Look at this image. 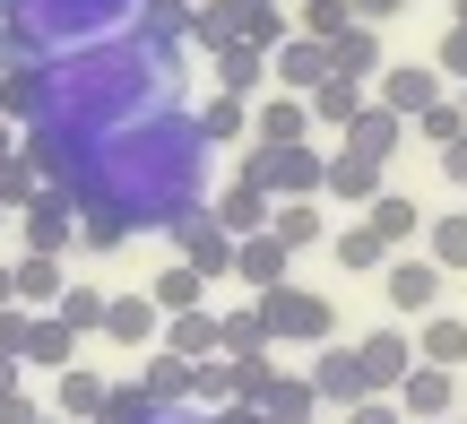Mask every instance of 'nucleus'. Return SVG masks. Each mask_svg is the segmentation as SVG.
<instances>
[{
	"label": "nucleus",
	"instance_id": "nucleus-32",
	"mask_svg": "<svg viewBox=\"0 0 467 424\" xmlns=\"http://www.w3.org/2000/svg\"><path fill=\"white\" fill-rule=\"evenodd\" d=\"M217 356H268V321H260V304L217 312Z\"/></svg>",
	"mask_w": 467,
	"mask_h": 424
},
{
	"label": "nucleus",
	"instance_id": "nucleus-23",
	"mask_svg": "<svg viewBox=\"0 0 467 424\" xmlns=\"http://www.w3.org/2000/svg\"><path fill=\"white\" fill-rule=\"evenodd\" d=\"M148 304L165 312V321H173V312H200V304H208V277L191 269V260H173V269H156V277H148Z\"/></svg>",
	"mask_w": 467,
	"mask_h": 424
},
{
	"label": "nucleus",
	"instance_id": "nucleus-4",
	"mask_svg": "<svg viewBox=\"0 0 467 424\" xmlns=\"http://www.w3.org/2000/svg\"><path fill=\"white\" fill-rule=\"evenodd\" d=\"M260 321H268V346H329L337 338L329 295H312V286H268L260 295Z\"/></svg>",
	"mask_w": 467,
	"mask_h": 424
},
{
	"label": "nucleus",
	"instance_id": "nucleus-17",
	"mask_svg": "<svg viewBox=\"0 0 467 424\" xmlns=\"http://www.w3.org/2000/svg\"><path fill=\"white\" fill-rule=\"evenodd\" d=\"M208 78H217V96H260L268 87V52L260 44H217L208 52Z\"/></svg>",
	"mask_w": 467,
	"mask_h": 424
},
{
	"label": "nucleus",
	"instance_id": "nucleus-10",
	"mask_svg": "<svg viewBox=\"0 0 467 424\" xmlns=\"http://www.w3.org/2000/svg\"><path fill=\"white\" fill-rule=\"evenodd\" d=\"M165 234L182 243V260H191L200 277H234V234H225L217 217H208V208H191V217H173Z\"/></svg>",
	"mask_w": 467,
	"mask_h": 424
},
{
	"label": "nucleus",
	"instance_id": "nucleus-35",
	"mask_svg": "<svg viewBox=\"0 0 467 424\" xmlns=\"http://www.w3.org/2000/svg\"><path fill=\"white\" fill-rule=\"evenodd\" d=\"M329 252H337V269H381V260H389V243L372 234L364 217H355V225H337V234H329Z\"/></svg>",
	"mask_w": 467,
	"mask_h": 424
},
{
	"label": "nucleus",
	"instance_id": "nucleus-19",
	"mask_svg": "<svg viewBox=\"0 0 467 424\" xmlns=\"http://www.w3.org/2000/svg\"><path fill=\"white\" fill-rule=\"evenodd\" d=\"M303 104H312V130H347V121L364 113L372 96H364V78H337V69H329V78H320Z\"/></svg>",
	"mask_w": 467,
	"mask_h": 424
},
{
	"label": "nucleus",
	"instance_id": "nucleus-58",
	"mask_svg": "<svg viewBox=\"0 0 467 424\" xmlns=\"http://www.w3.org/2000/svg\"><path fill=\"white\" fill-rule=\"evenodd\" d=\"M0 225H9V208H0Z\"/></svg>",
	"mask_w": 467,
	"mask_h": 424
},
{
	"label": "nucleus",
	"instance_id": "nucleus-40",
	"mask_svg": "<svg viewBox=\"0 0 467 424\" xmlns=\"http://www.w3.org/2000/svg\"><path fill=\"white\" fill-rule=\"evenodd\" d=\"M121 243H130V225L113 208H78V252H121Z\"/></svg>",
	"mask_w": 467,
	"mask_h": 424
},
{
	"label": "nucleus",
	"instance_id": "nucleus-31",
	"mask_svg": "<svg viewBox=\"0 0 467 424\" xmlns=\"http://www.w3.org/2000/svg\"><path fill=\"white\" fill-rule=\"evenodd\" d=\"M26 364H52V373H61V364H78V329H69L61 312H35V338H26Z\"/></svg>",
	"mask_w": 467,
	"mask_h": 424
},
{
	"label": "nucleus",
	"instance_id": "nucleus-26",
	"mask_svg": "<svg viewBox=\"0 0 467 424\" xmlns=\"http://www.w3.org/2000/svg\"><path fill=\"white\" fill-rule=\"evenodd\" d=\"M139 390L156 398V416H173V408H182V398H191V364H182V356H165V346H156V356L139 364Z\"/></svg>",
	"mask_w": 467,
	"mask_h": 424
},
{
	"label": "nucleus",
	"instance_id": "nucleus-1",
	"mask_svg": "<svg viewBox=\"0 0 467 424\" xmlns=\"http://www.w3.org/2000/svg\"><path fill=\"white\" fill-rule=\"evenodd\" d=\"M69 191H78V208H113L130 234H165L173 217L208 200V139L182 104H156V113L87 139Z\"/></svg>",
	"mask_w": 467,
	"mask_h": 424
},
{
	"label": "nucleus",
	"instance_id": "nucleus-21",
	"mask_svg": "<svg viewBox=\"0 0 467 424\" xmlns=\"http://www.w3.org/2000/svg\"><path fill=\"white\" fill-rule=\"evenodd\" d=\"M104 390H113L104 373H87V364H61V390H52V416H61V424H96Z\"/></svg>",
	"mask_w": 467,
	"mask_h": 424
},
{
	"label": "nucleus",
	"instance_id": "nucleus-27",
	"mask_svg": "<svg viewBox=\"0 0 467 424\" xmlns=\"http://www.w3.org/2000/svg\"><path fill=\"white\" fill-rule=\"evenodd\" d=\"M364 225H372V234L389 243V252H407V243L424 234V208H416V200H399V191H381V200L364 208Z\"/></svg>",
	"mask_w": 467,
	"mask_h": 424
},
{
	"label": "nucleus",
	"instance_id": "nucleus-56",
	"mask_svg": "<svg viewBox=\"0 0 467 424\" xmlns=\"http://www.w3.org/2000/svg\"><path fill=\"white\" fill-rule=\"evenodd\" d=\"M459 113H467V78H459Z\"/></svg>",
	"mask_w": 467,
	"mask_h": 424
},
{
	"label": "nucleus",
	"instance_id": "nucleus-48",
	"mask_svg": "<svg viewBox=\"0 0 467 424\" xmlns=\"http://www.w3.org/2000/svg\"><path fill=\"white\" fill-rule=\"evenodd\" d=\"M441 69H451V78H467V26L441 35Z\"/></svg>",
	"mask_w": 467,
	"mask_h": 424
},
{
	"label": "nucleus",
	"instance_id": "nucleus-25",
	"mask_svg": "<svg viewBox=\"0 0 467 424\" xmlns=\"http://www.w3.org/2000/svg\"><path fill=\"white\" fill-rule=\"evenodd\" d=\"M61 286H69V269L52 252H26V260H17V304H26V312H52V304H61Z\"/></svg>",
	"mask_w": 467,
	"mask_h": 424
},
{
	"label": "nucleus",
	"instance_id": "nucleus-14",
	"mask_svg": "<svg viewBox=\"0 0 467 424\" xmlns=\"http://www.w3.org/2000/svg\"><path fill=\"white\" fill-rule=\"evenodd\" d=\"M320 191H329V200H347V208H372V200H381V156L337 148L329 165H320Z\"/></svg>",
	"mask_w": 467,
	"mask_h": 424
},
{
	"label": "nucleus",
	"instance_id": "nucleus-43",
	"mask_svg": "<svg viewBox=\"0 0 467 424\" xmlns=\"http://www.w3.org/2000/svg\"><path fill=\"white\" fill-rule=\"evenodd\" d=\"M416 130L433 139V148H451V139L467 130V113H459V96H433V104H424V113H416Z\"/></svg>",
	"mask_w": 467,
	"mask_h": 424
},
{
	"label": "nucleus",
	"instance_id": "nucleus-52",
	"mask_svg": "<svg viewBox=\"0 0 467 424\" xmlns=\"http://www.w3.org/2000/svg\"><path fill=\"white\" fill-rule=\"evenodd\" d=\"M26 148V130H17V121H0V156H17Z\"/></svg>",
	"mask_w": 467,
	"mask_h": 424
},
{
	"label": "nucleus",
	"instance_id": "nucleus-22",
	"mask_svg": "<svg viewBox=\"0 0 467 424\" xmlns=\"http://www.w3.org/2000/svg\"><path fill=\"white\" fill-rule=\"evenodd\" d=\"M156 346H165V356H182V364H208V356H217V312H208V304H200V312H173Z\"/></svg>",
	"mask_w": 467,
	"mask_h": 424
},
{
	"label": "nucleus",
	"instance_id": "nucleus-57",
	"mask_svg": "<svg viewBox=\"0 0 467 424\" xmlns=\"http://www.w3.org/2000/svg\"><path fill=\"white\" fill-rule=\"evenodd\" d=\"M35 424H61V416H35Z\"/></svg>",
	"mask_w": 467,
	"mask_h": 424
},
{
	"label": "nucleus",
	"instance_id": "nucleus-8",
	"mask_svg": "<svg viewBox=\"0 0 467 424\" xmlns=\"http://www.w3.org/2000/svg\"><path fill=\"white\" fill-rule=\"evenodd\" d=\"M407 364H416V338H407L399 321L372 329V338H355V373H364V398H389L407 381Z\"/></svg>",
	"mask_w": 467,
	"mask_h": 424
},
{
	"label": "nucleus",
	"instance_id": "nucleus-11",
	"mask_svg": "<svg viewBox=\"0 0 467 424\" xmlns=\"http://www.w3.org/2000/svg\"><path fill=\"white\" fill-rule=\"evenodd\" d=\"M433 96H441V78H433V69H416V61H381V78H372V104L399 113V121H416Z\"/></svg>",
	"mask_w": 467,
	"mask_h": 424
},
{
	"label": "nucleus",
	"instance_id": "nucleus-9",
	"mask_svg": "<svg viewBox=\"0 0 467 424\" xmlns=\"http://www.w3.org/2000/svg\"><path fill=\"white\" fill-rule=\"evenodd\" d=\"M389 398H399L407 424H441V416L459 408V373H441V364H407V381Z\"/></svg>",
	"mask_w": 467,
	"mask_h": 424
},
{
	"label": "nucleus",
	"instance_id": "nucleus-5",
	"mask_svg": "<svg viewBox=\"0 0 467 424\" xmlns=\"http://www.w3.org/2000/svg\"><path fill=\"white\" fill-rule=\"evenodd\" d=\"M320 165H329L320 148H251L243 182H260L268 200H320Z\"/></svg>",
	"mask_w": 467,
	"mask_h": 424
},
{
	"label": "nucleus",
	"instance_id": "nucleus-33",
	"mask_svg": "<svg viewBox=\"0 0 467 424\" xmlns=\"http://www.w3.org/2000/svg\"><path fill=\"white\" fill-rule=\"evenodd\" d=\"M191 121H200V139H208V148H234V139L251 130V104H243V96H208Z\"/></svg>",
	"mask_w": 467,
	"mask_h": 424
},
{
	"label": "nucleus",
	"instance_id": "nucleus-28",
	"mask_svg": "<svg viewBox=\"0 0 467 424\" xmlns=\"http://www.w3.org/2000/svg\"><path fill=\"white\" fill-rule=\"evenodd\" d=\"M399 139H407V121H399V113H381V104H364V113L347 121V148H355V156H381V165L399 156Z\"/></svg>",
	"mask_w": 467,
	"mask_h": 424
},
{
	"label": "nucleus",
	"instance_id": "nucleus-16",
	"mask_svg": "<svg viewBox=\"0 0 467 424\" xmlns=\"http://www.w3.org/2000/svg\"><path fill=\"white\" fill-rule=\"evenodd\" d=\"M285 243L277 234H243L234 243V286H251V295H268V286H285Z\"/></svg>",
	"mask_w": 467,
	"mask_h": 424
},
{
	"label": "nucleus",
	"instance_id": "nucleus-39",
	"mask_svg": "<svg viewBox=\"0 0 467 424\" xmlns=\"http://www.w3.org/2000/svg\"><path fill=\"white\" fill-rule=\"evenodd\" d=\"M35 191H44V173L26 165V148H17V156H0V208H9V217L35 200Z\"/></svg>",
	"mask_w": 467,
	"mask_h": 424
},
{
	"label": "nucleus",
	"instance_id": "nucleus-37",
	"mask_svg": "<svg viewBox=\"0 0 467 424\" xmlns=\"http://www.w3.org/2000/svg\"><path fill=\"white\" fill-rule=\"evenodd\" d=\"M260 416H268V424H312V416H320V398H312V381H303V373H285V381H277V398H268Z\"/></svg>",
	"mask_w": 467,
	"mask_h": 424
},
{
	"label": "nucleus",
	"instance_id": "nucleus-24",
	"mask_svg": "<svg viewBox=\"0 0 467 424\" xmlns=\"http://www.w3.org/2000/svg\"><path fill=\"white\" fill-rule=\"evenodd\" d=\"M416 364L459 373V364H467V321H451V312H424V329H416Z\"/></svg>",
	"mask_w": 467,
	"mask_h": 424
},
{
	"label": "nucleus",
	"instance_id": "nucleus-3",
	"mask_svg": "<svg viewBox=\"0 0 467 424\" xmlns=\"http://www.w3.org/2000/svg\"><path fill=\"white\" fill-rule=\"evenodd\" d=\"M148 0H9V26L26 35V52H87V44H113V35L139 26Z\"/></svg>",
	"mask_w": 467,
	"mask_h": 424
},
{
	"label": "nucleus",
	"instance_id": "nucleus-42",
	"mask_svg": "<svg viewBox=\"0 0 467 424\" xmlns=\"http://www.w3.org/2000/svg\"><path fill=\"white\" fill-rule=\"evenodd\" d=\"M191 398H200V408H225V398H234V356L191 364Z\"/></svg>",
	"mask_w": 467,
	"mask_h": 424
},
{
	"label": "nucleus",
	"instance_id": "nucleus-30",
	"mask_svg": "<svg viewBox=\"0 0 467 424\" xmlns=\"http://www.w3.org/2000/svg\"><path fill=\"white\" fill-rule=\"evenodd\" d=\"M268 234H277L285 252H312V243H329V225H320V200H277Z\"/></svg>",
	"mask_w": 467,
	"mask_h": 424
},
{
	"label": "nucleus",
	"instance_id": "nucleus-46",
	"mask_svg": "<svg viewBox=\"0 0 467 424\" xmlns=\"http://www.w3.org/2000/svg\"><path fill=\"white\" fill-rule=\"evenodd\" d=\"M355 26H389V17H407V0H347Z\"/></svg>",
	"mask_w": 467,
	"mask_h": 424
},
{
	"label": "nucleus",
	"instance_id": "nucleus-6",
	"mask_svg": "<svg viewBox=\"0 0 467 424\" xmlns=\"http://www.w3.org/2000/svg\"><path fill=\"white\" fill-rule=\"evenodd\" d=\"M17 234H26V252H52V260H61L69 243H78V191H52L44 182L26 208H17Z\"/></svg>",
	"mask_w": 467,
	"mask_h": 424
},
{
	"label": "nucleus",
	"instance_id": "nucleus-12",
	"mask_svg": "<svg viewBox=\"0 0 467 424\" xmlns=\"http://www.w3.org/2000/svg\"><path fill=\"white\" fill-rule=\"evenodd\" d=\"M268 69H277V87H285V96H312V87L320 78H329V44H320V35H285V44L277 52H268Z\"/></svg>",
	"mask_w": 467,
	"mask_h": 424
},
{
	"label": "nucleus",
	"instance_id": "nucleus-44",
	"mask_svg": "<svg viewBox=\"0 0 467 424\" xmlns=\"http://www.w3.org/2000/svg\"><path fill=\"white\" fill-rule=\"evenodd\" d=\"M347 26H355V17H347V0H303V26H295V35H320V44H337Z\"/></svg>",
	"mask_w": 467,
	"mask_h": 424
},
{
	"label": "nucleus",
	"instance_id": "nucleus-59",
	"mask_svg": "<svg viewBox=\"0 0 467 424\" xmlns=\"http://www.w3.org/2000/svg\"><path fill=\"white\" fill-rule=\"evenodd\" d=\"M459 424H467V416H459Z\"/></svg>",
	"mask_w": 467,
	"mask_h": 424
},
{
	"label": "nucleus",
	"instance_id": "nucleus-15",
	"mask_svg": "<svg viewBox=\"0 0 467 424\" xmlns=\"http://www.w3.org/2000/svg\"><path fill=\"white\" fill-rule=\"evenodd\" d=\"M303 381H312V398H320V408H355V398H364V373H355V346H320V356H312V373H303Z\"/></svg>",
	"mask_w": 467,
	"mask_h": 424
},
{
	"label": "nucleus",
	"instance_id": "nucleus-2",
	"mask_svg": "<svg viewBox=\"0 0 467 424\" xmlns=\"http://www.w3.org/2000/svg\"><path fill=\"white\" fill-rule=\"evenodd\" d=\"M173 104V69L156 61L148 44L113 35V44H87V52H44L35 61V121L26 130H61V139H104L121 121Z\"/></svg>",
	"mask_w": 467,
	"mask_h": 424
},
{
	"label": "nucleus",
	"instance_id": "nucleus-45",
	"mask_svg": "<svg viewBox=\"0 0 467 424\" xmlns=\"http://www.w3.org/2000/svg\"><path fill=\"white\" fill-rule=\"evenodd\" d=\"M26 338H35V312H26V304H0V356L26 364Z\"/></svg>",
	"mask_w": 467,
	"mask_h": 424
},
{
	"label": "nucleus",
	"instance_id": "nucleus-54",
	"mask_svg": "<svg viewBox=\"0 0 467 424\" xmlns=\"http://www.w3.org/2000/svg\"><path fill=\"white\" fill-rule=\"evenodd\" d=\"M156 424H208V416H156Z\"/></svg>",
	"mask_w": 467,
	"mask_h": 424
},
{
	"label": "nucleus",
	"instance_id": "nucleus-20",
	"mask_svg": "<svg viewBox=\"0 0 467 424\" xmlns=\"http://www.w3.org/2000/svg\"><path fill=\"white\" fill-rule=\"evenodd\" d=\"M208 217H217V225H225V234H234V243H243V234H268V217H277V200H268V191H260V182H234V191H225V200H217V208H208Z\"/></svg>",
	"mask_w": 467,
	"mask_h": 424
},
{
	"label": "nucleus",
	"instance_id": "nucleus-47",
	"mask_svg": "<svg viewBox=\"0 0 467 424\" xmlns=\"http://www.w3.org/2000/svg\"><path fill=\"white\" fill-rule=\"evenodd\" d=\"M347 424H407V416L389 408V398H355V408H347Z\"/></svg>",
	"mask_w": 467,
	"mask_h": 424
},
{
	"label": "nucleus",
	"instance_id": "nucleus-49",
	"mask_svg": "<svg viewBox=\"0 0 467 424\" xmlns=\"http://www.w3.org/2000/svg\"><path fill=\"white\" fill-rule=\"evenodd\" d=\"M441 173H451V182H459V191H467V130H459V139H451V148H441Z\"/></svg>",
	"mask_w": 467,
	"mask_h": 424
},
{
	"label": "nucleus",
	"instance_id": "nucleus-34",
	"mask_svg": "<svg viewBox=\"0 0 467 424\" xmlns=\"http://www.w3.org/2000/svg\"><path fill=\"white\" fill-rule=\"evenodd\" d=\"M424 260H433L441 277L467 269V217H424Z\"/></svg>",
	"mask_w": 467,
	"mask_h": 424
},
{
	"label": "nucleus",
	"instance_id": "nucleus-36",
	"mask_svg": "<svg viewBox=\"0 0 467 424\" xmlns=\"http://www.w3.org/2000/svg\"><path fill=\"white\" fill-rule=\"evenodd\" d=\"M277 356H234V398H243V408H268V398H277Z\"/></svg>",
	"mask_w": 467,
	"mask_h": 424
},
{
	"label": "nucleus",
	"instance_id": "nucleus-7",
	"mask_svg": "<svg viewBox=\"0 0 467 424\" xmlns=\"http://www.w3.org/2000/svg\"><path fill=\"white\" fill-rule=\"evenodd\" d=\"M381 295H389L399 321H424V312L441 304V269H433L424 252H389V260H381Z\"/></svg>",
	"mask_w": 467,
	"mask_h": 424
},
{
	"label": "nucleus",
	"instance_id": "nucleus-18",
	"mask_svg": "<svg viewBox=\"0 0 467 424\" xmlns=\"http://www.w3.org/2000/svg\"><path fill=\"white\" fill-rule=\"evenodd\" d=\"M251 130H260V148H303V139H312V104L277 87V96H268L260 113H251Z\"/></svg>",
	"mask_w": 467,
	"mask_h": 424
},
{
	"label": "nucleus",
	"instance_id": "nucleus-55",
	"mask_svg": "<svg viewBox=\"0 0 467 424\" xmlns=\"http://www.w3.org/2000/svg\"><path fill=\"white\" fill-rule=\"evenodd\" d=\"M451 17H459V26H467V0H451Z\"/></svg>",
	"mask_w": 467,
	"mask_h": 424
},
{
	"label": "nucleus",
	"instance_id": "nucleus-50",
	"mask_svg": "<svg viewBox=\"0 0 467 424\" xmlns=\"http://www.w3.org/2000/svg\"><path fill=\"white\" fill-rule=\"evenodd\" d=\"M208 424H268V416H260V408H243V398H225V408L208 416Z\"/></svg>",
	"mask_w": 467,
	"mask_h": 424
},
{
	"label": "nucleus",
	"instance_id": "nucleus-53",
	"mask_svg": "<svg viewBox=\"0 0 467 424\" xmlns=\"http://www.w3.org/2000/svg\"><path fill=\"white\" fill-rule=\"evenodd\" d=\"M0 304H17V260H0Z\"/></svg>",
	"mask_w": 467,
	"mask_h": 424
},
{
	"label": "nucleus",
	"instance_id": "nucleus-29",
	"mask_svg": "<svg viewBox=\"0 0 467 424\" xmlns=\"http://www.w3.org/2000/svg\"><path fill=\"white\" fill-rule=\"evenodd\" d=\"M329 61H337V78H381V26H347V35H337V44H329Z\"/></svg>",
	"mask_w": 467,
	"mask_h": 424
},
{
	"label": "nucleus",
	"instance_id": "nucleus-51",
	"mask_svg": "<svg viewBox=\"0 0 467 424\" xmlns=\"http://www.w3.org/2000/svg\"><path fill=\"white\" fill-rule=\"evenodd\" d=\"M17 373H26V364H17V356H0V398H17Z\"/></svg>",
	"mask_w": 467,
	"mask_h": 424
},
{
	"label": "nucleus",
	"instance_id": "nucleus-38",
	"mask_svg": "<svg viewBox=\"0 0 467 424\" xmlns=\"http://www.w3.org/2000/svg\"><path fill=\"white\" fill-rule=\"evenodd\" d=\"M96 424H156V398L139 390V381H113V390H104V408H96Z\"/></svg>",
	"mask_w": 467,
	"mask_h": 424
},
{
	"label": "nucleus",
	"instance_id": "nucleus-41",
	"mask_svg": "<svg viewBox=\"0 0 467 424\" xmlns=\"http://www.w3.org/2000/svg\"><path fill=\"white\" fill-rule=\"evenodd\" d=\"M52 312H61L78 338H96V329H104V295L96 286H61V304H52Z\"/></svg>",
	"mask_w": 467,
	"mask_h": 424
},
{
	"label": "nucleus",
	"instance_id": "nucleus-13",
	"mask_svg": "<svg viewBox=\"0 0 467 424\" xmlns=\"http://www.w3.org/2000/svg\"><path fill=\"white\" fill-rule=\"evenodd\" d=\"M96 338H113V346H156L165 338V312L148 304V295H104V329Z\"/></svg>",
	"mask_w": 467,
	"mask_h": 424
}]
</instances>
